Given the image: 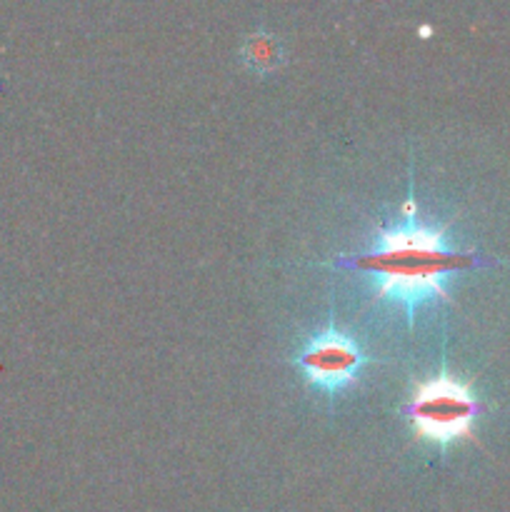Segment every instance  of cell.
<instances>
[{"label": "cell", "mask_w": 510, "mask_h": 512, "mask_svg": "<svg viewBox=\"0 0 510 512\" xmlns=\"http://www.w3.org/2000/svg\"><path fill=\"white\" fill-rule=\"evenodd\" d=\"M475 253L450 248L443 230L405 220L398 228L380 230L375 245L345 265L368 273L378 285V298L403 303L413 323L425 300H448L445 275L473 265Z\"/></svg>", "instance_id": "6da1fadb"}, {"label": "cell", "mask_w": 510, "mask_h": 512, "mask_svg": "<svg viewBox=\"0 0 510 512\" xmlns=\"http://www.w3.org/2000/svg\"><path fill=\"white\" fill-rule=\"evenodd\" d=\"M478 413L480 405L470 390L445 373L420 383L405 405V418L413 425L415 435L435 445L470 438Z\"/></svg>", "instance_id": "7a4b0ae2"}, {"label": "cell", "mask_w": 510, "mask_h": 512, "mask_svg": "<svg viewBox=\"0 0 510 512\" xmlns=\"http://www.w3.org/2000/svg\"><path fill=\"white\" fill-rule=\"evenodd\" d=\"M295 363L300 365L310 385L335 395L358 380L360 370L368 365V355L350 335L330 325L318 338L305 343Z\"/></svg>", "instance_id": "3957f363"}, {"label": "cell", "mask_w": 510, "mask_h": 512, "mask_svg": "<svg viewBox=\"0 0 510 512\" xmlns=\"http://www.w3.org/2000/svg\"><path fill=\"white\" fill-rule=\"evenodd\" d=\"M283 45L275 35L265 33V30H258V33L248 35L240 45V60L248 70L258 75H268L273 70H278L283 65Z\"/></svg>", "instance_id": "277c9868"}]
</instances>
